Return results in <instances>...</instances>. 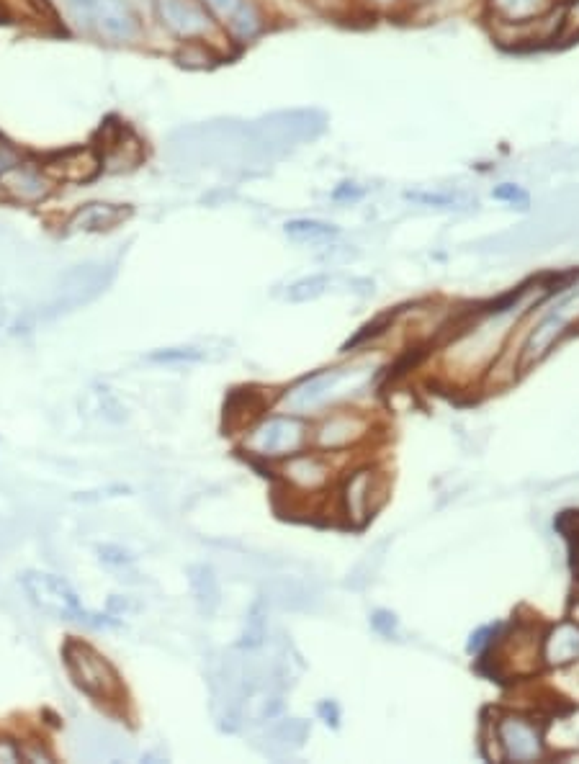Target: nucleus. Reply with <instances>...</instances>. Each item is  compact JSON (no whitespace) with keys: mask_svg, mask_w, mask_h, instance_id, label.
Listing matches in <instances>:
<instances>
[{"mask_svg":"<svg viewBox=\"0 0 579 764\" xmlns=\"http://www.w3.org/2000/svg\"><path fill=\"white\" fill-rule=\"evenodd\" d=\"M374 626L379 628L381 633H386V636H392V631L397 628V620H394V615H389V613H376Z\"/></svg>","mask_w":579,"mask_h":764,"instance_id":"25","label":"nucleus"},{"mask_svg":"<svg viewBox=\"0 0 579 764\" xmlns=\"http://www.w3.org/2000/svg\"><path fill=\"white\" fill-rule=\"evenodd\" d=\"M497 741L502 744V757L515 762H533L541 757V739L536 726L523 718H505L497 723Z\"/></svg>","mask_w":579,"mask_h":764,"instance_id":"8","label":"nucleus"},{"mask_svg":"<svg viewBox=\"0 0 579 764\" xmlns=\"http://www.w3.org/2000/svg\"><path fill=\"white\" fill-rule=\"evenodd\" d=\"M157 13L165 29L181 39L196 42L212 31V13L201 0H157Z\"/></svg>","mask_w":579,"mask_h":764,"instance_id":"5","label":"nucleus"},{"mask_svg":"<svg viewBox=\"0 0 579 764\" xmlns=\"http://www.w3.org/2000/svg\"><path fill=\"white\" fill-rule=\"evenodd\" d=\"M495 199L507 201V204H518L520 209H525V206H528V193H525L520 186H513V183H505V186L497 188Z\"/></svg>","mask_w":579,"mask_h":764,"instance_id":"22","label":"nucleus"},{"mask_svg":"<svg viewBox=\"0 0 579 764\" xmlns=\"http://www.w3.org/2000/svg\"><path fill=\"white\" fill-rule=\"evenodd\" d=\"M330 286V278L327 276H312V278H302V281H296L294 286H289V299L291 301H307V299H317L322 291Z\"/></svg>","mask_w":579,"mask_h":764,"instance_id":"19","label":"nucleus"},{"mask_svg":"<svg viewBox=\"0 0 579 764\" xmlns=\"http://www.w3.org/2000/svg\"><path fill=\"white\" fill-rule=\"evenodd\" d=\"M62 656H65L67 672H70L73 682L85 695H91L96 700H109V703L124 695V687H121L116 669L93 646L83 644L78 638H70L62 646Z\"/></svg>","mask_w":579,"mask_h":764,"instance_id":"2","label":"nucleus"},{"mask_svg":"<svg viewBox=\"0 0 579 764\" xmlns=\"http://www.w3.org/2000/svg\"><path fill=\"white\" fill-rule=\"evenodd\" d=\"M101 170V157L96 155L93 150H70L65 155H60L55 165H47L44 173L55 175V178H62V181L70 183H80V181H91L93 175Z\"/></svg>","mask_w":579,"mask_h":764,"instance_id":"15","label":"nucleus"},{"mask_svg":"<svg viewBox=\"0 0 579 764\" xmlns=\"http://www.w3.org/2000/svg\"><path fill=\"white\" fill-rule=\"evenodd\" d=\"M260 407L263 404L255 399L253 392L248 394H235V397L230 399V404H227V420H230V428H245V425H250L253 422V417L258 415Z\"/></svg>","mask_w":579,"mask_h":764,"instance_id":"18","label":"nucleus"},{"mask_svg":"<svg viewBox=\"0 0 579 764\" xmlns=\"http://www.w3.org/2000/svg\"><path fill=\"white\" fill-rule=\"evenodd\" d=\"M320 713L327 718V723H332V726L338 723V708H335V705H332V703H322L320 705Z\"/></svg>","mask_w":579,"mask_h":764,"instance_id":"26","label":"nucleus"},{"mask_svg":"<svg viewBox=\"0 0 579 764\" xmlns=\"http://www.w3.org/2000/svg\"><path fill=\"white\" fill-rule=\"evenodd\" d=\"M407 199L412 201H420V204H435V206H453V204H459V199L456 196H443V193H407Z\"/></svg>","mask_w":579,"mask_h":764,"instance_id":"23","label":"nucleus"},{"mask_svg":"<svg viewBox=\"0 0 579 764\" xmlns=\"http://www.w3.org/2000/svg\"><path fill=\"white\" fill-rule=\"evenodd\" d=\"M392 322H394V314H381V317L376 319V322H371V325H366V327H363V330L358 332V335L353 337V340H350L348 345H345V350H350V348H356V345L366 343L368 337H376V335H381V332H384L386 327H392Z\"/></svg>","mask_w":579,"mask_h":764,"instance_id":"21","label":"nucleus"},{"mask_svg":"<svg viewBox=\"0 0 579 764\" xmlns=\"http://www.w3.org/2000/svg\"><path fill=\"white\" fill-rule=\"evenodd\" d=\"M0 762H21V746L6 736H0Z\"/></svg>","mask_w":579,"mask_h":764,"instance_id":"24","label":"nucleus"},{"mask_svg":"<svg viewBox=\"0 0 579 764\" xmlns=\"http://www.w3.org/2000/svg\"><path fill=\"white\" fill-rule=\"evenodd\" d=\"M150 361H160V363H196L201 361V353H196L193 348H170V350H160V353H152Z\"/></svg>","mask_w":579,"mask_h":764,"instance_id":"20","label":"nucleus"},{"mask_svg":"<svg viewBox=\"0 0 579 764\" xmlns=\"http://www.w3.org/2000/svg\"><path fill=\"white\" fill-rule=\"evenodd\" d=\"M91 29L109 42H132L139 37L137 13L127 0H98Z\"/></svg>","mask_w":579,"mask_h":764,"instance_id":"7","label":"nucleus"},{"mask_svg":"<svg viewBox=\"0 0 579 764\" xmlns=\"http://www.w3.org/2000/svg\"><path fill=\"white\" fill-rule=\"evenodd\" d=\"M129 217V209L116 204H88L75 211V217L67 222V232H103L116 227Z\"/></svg>","mask_w":579,"mask_h":764,"instance_id":"14","label":"nucleus"},{"mask_svg":"<svg viewBox=\"0 0 579 764\" xmlns=\"http://www.w3.org/2000/svg\"><path fill=\"white\" fill-rule=\"evenodd\" d=\"M286 482L294 484L302 492H317L330 482V466L322 461L320 456H294L289 458V464L284 466Z\"/></svg>","mask_w":579,"mask_h":764,"instance_id":"13","label":"nucleus"},{"mask_svg":"<svg viewBox=\"0 0 579 764\" xmlns=\"http://www.w3.org/2000/svg\"><path fill=\"white\" fill-rule=\"evenodd\" d=\"M21 584H24L26 595L29 600L37 605L42 613L52 615V618L60 620H73V623H83V626H116V620L106 618V615L91 613V610L85 608L83 602H80L78 592L65 582V579L55 577V574L47 572H26L21 577Z\"/></svg>","mask_w":579,"mask_h":764,"instance_id":"1","label":"nucleus"},{"mask_svg":"<svg viewBox=\"0 0 579 764\" xmlns=\"http://www.w3.org/2000/svg\"><path fill=\"white\" fill-rule=\"evenodd\" d=\"M353 376H358V368H332V371H320L304 379L302 384L294 386L284 397L286 410L291 412H307L320 410L330 402L343 384H348Z\"/></svg>","mask_w":579,"mask_h":764,"instance_id":"4","label":"nucleus"},{"mask_svg":"<svg viewBox=\"0 0 579 764\" xmlns=\"http://www.w3.org/2000/svg\"><path fill=\"white\" fill-rule=\"evenodd\" d=\"M567 26H569V29H579V0H577V3H574L572 13H569Z\"/></svg>","mask_w":579,"mask_h":764,"instance_id":"27","label":"nucleus"},{"mask_svg":"<svg viewBox=\"0 0 579 764\" xmlns=\"http://www.w3.org/2000/svg\"><path fill=\"white\" fill-rule=\"evenodd\" d=\"M307 443V425L299 417H271V420L260 422L258 428L250 430L245 448L253 456L260 458H278V456H294L302 451Z\"/></svg>","mask_w":579,"mask_h":764,"instance_id":"3","label":"nucleus"},{"mask_svg":"<svg viewBox=\"0 0 579 764\" xmlns=\"http://www.w3.org/2000/svg\"><path fill=\"white\" fill-rule=\"evenodd\" d=\"M554 0H489L492 16L505 26H523L543 19Z\"/></svg>","mask_w":579,"mask_h":764,"instance_id":"16","label":"nucleus"},{"mask_svg":"<svg viewBox=\"0 0 579 764\" xmlns=\"http://www.w3.org/2000/svg\"><path fill=\"white\" fill-rule=\"evenodd\" d=\"M103 286H106V278L96 268H83V271H75L67 276L65 289H62L60 299L52 304V312H70V309L80 307L85 301H91L93 296L101 294Z\"/></svg>","mask_w":579,"mask_h":764,"instance_id":"9","label":"nucleus"},{"mask_svg":"<svg viewBox=\"0 0 579 764\" xmlns=\"http://www.w3.org/2000/svg\"><path fill=\"white\" fill-rule=\"evenodd\" d=\"M0 188L8 191L13 199L21 201H39L47 196L49 178L42 170L31 168V165H21L19 160L0 175Z\"/></svg>","mask_w":579,"mask_h":764,"instance_id":"10","label":"nucleus"},{"mask_svg":"<svg viewBox=\"0 0 579 764\" xmlns=\"http://www.w3.org/2000/svg\"><path fill=\"white\" fill-rule=\"evenodd\" d=\"M286 235L299 242H322L338 235V227L325 222H314V219H294V222L286 224Z\"/></svg>","mask_w":579,"mask_h":764,"instance_id":"17","label":"nucleus"},{"mask_svg":"<svg viewBox=\"0 0 579 764\" xmlns=\"http://www.w3.org/2000/svg\"><path fill=\"white\" fill-rule=\"evenodd\" d=\"M212 16H217L237 42H250L263 29V16L250 0H201Z\"/></svg>","mask_w":579,"mask_h":764,"instance_id":"6","label":"nucleus"},{"mask_svg":"<svg viewBox=\"0 0 579 764\" xmlns=\"http://www.w3.org/2000/svg\"><path fill=\"white\" fill-rule=\"evenodd\" d=\"M371 494H374V471L361 469L353 471L343 489V505L345 515H348L350 523H366V518L371 515L374 505H371Z\"/></svg>","mask_w":579,"mask_h":764,"instance_id":"12","label":"nucleus"},{"mask_svg":"<svg viewBox=\"0 0 579 764\" xmlns=\"http://www.w3.org/2000/svg\"><path fill=\"white\" fill-rule=\"evenodd\" d=\"M368 430L366 417L356 415V412H340L332 415L330 420L317 430V443L322 448H345L353 446L356 440H361Z\"/></svg>","mask_w":579,"mask_h":764,"instance_id":"11","label":"nucleus"}]
</instances>
